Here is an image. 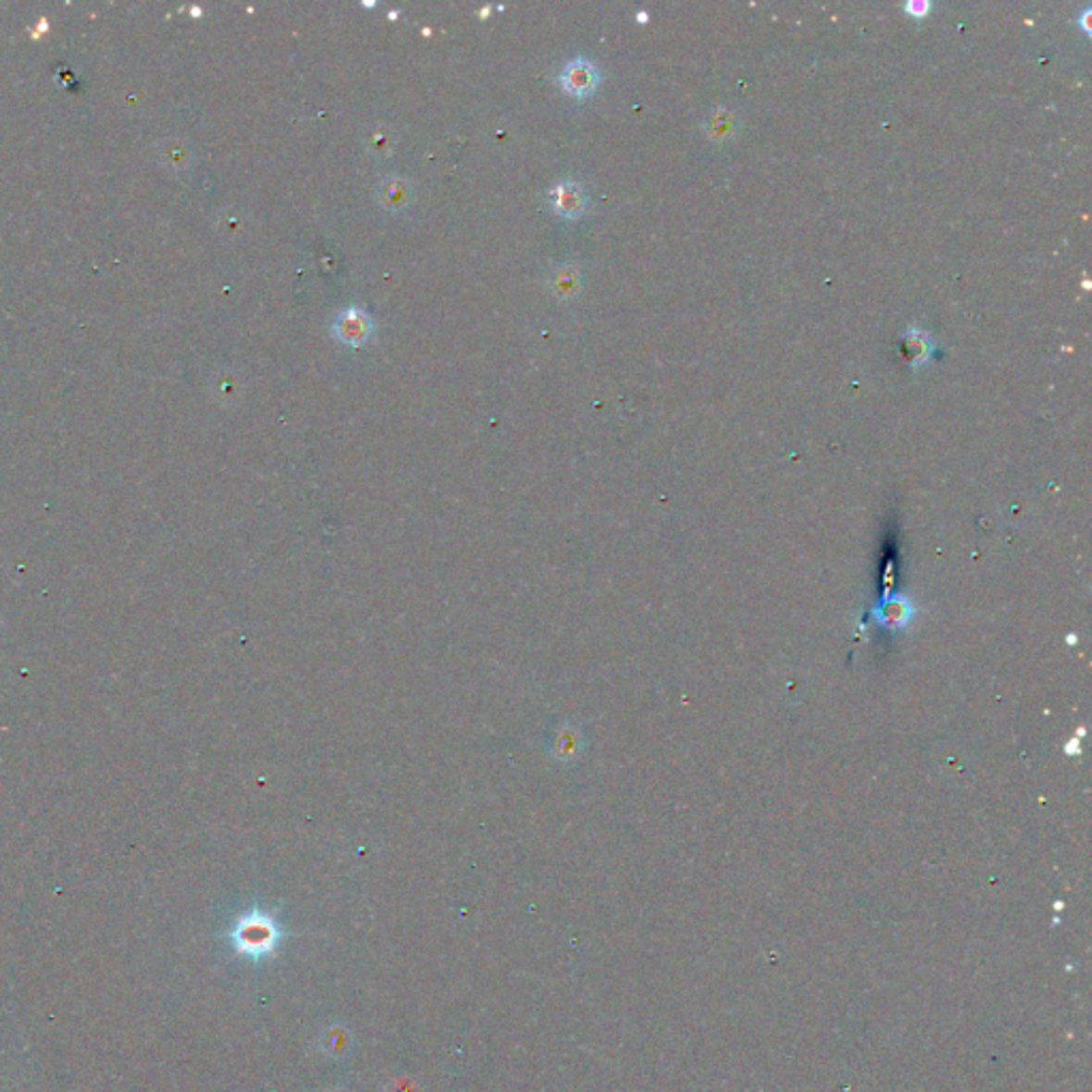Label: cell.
<instances>
[{"label":"cell","mask_w":1092,"mask_h":1092,"mask_svg":"<svg viewBox=\"0 0 1092 1092\" xmlns=\"http://www.w3.org/2000/svg\"><path fill=\"white\" fill-rule=\"evenodd\" d=\"M380 201H383L384 207H389V209L406 207V203L410 201V186H408L406 180H399V178L386 180L384 184L380 186Z\"/></svg>","instance_id":"cell-7"},{"label":"cell","mask_w":1092,"mask_h":1092,"mask_svg":"<svg viewBox=\"0 0 1092 1092\" xmlns=\"http://www.w3.org/2000/svg\"><path fill=\"white\" fill-rule=\"evenodd\" d=\"M553 207L563 218H579L587 209V196L576 182H559L553 190Z\"/></svg>","instance_id":"cell-4"},{"label":"cell","mask_w":1092,"mask_h":1092,"mask_svg":"<svg viewBox=\"0 0 1092 1092\" xmlns=\"http://www.w3.org/2000/svg\"><path fill=\"white\" fill-rule=\"evenodd\" d=\"M736 129H738L736 114H732V111L725 109V107L715 109L713 114L707 118V124H704V131H707L709 139H713V141H725V139L734 137Z\"/></svg>","instance_id":"cell-5"},{"label":"cell","mask_w":1092,"mask_h":1092,"mask_svg":"<svg viewBox=\"0 0 1092 1092\" xmlns=\"http://www.w3.org/2000/svg\"><path fill=\"white\" fill-rule=\"evenodd\" d=\"M553 288L561 297H572V295L579 291V271H576L574 267H563V270L555 273Z\"/></svg>","instance_id":"cell-8"},{"label":"cell","mask_w":1092,"mask_h":1092,"mask_svg":"<svg viewBox=\"0 0 1092 1092\" xmlns=\"http://www.w3.org/2000/svg\"><path fill=\"white\" fill-rule=\"evenodd\" d=\"M597 82H600V73H597V69L584 58L568 62L559 75L561 88L574 96L591 94L597 88Z\"/></svg>","instance_id":"cell-3"},{"label":"cell","mask_w":1092,"mask_h":1092,"mask_svg":"<svg viewBox=\"0 0 1092 1092\" xmlns=\"http://www.w3.org/2000/svg\"><path fill=\"white\" fill-rule=\"evenodd\" d=\"M333 329L340 342L350 344V346H361V344L371 340L373 320L363 312V309L348 308L337 314Z\"/></svg>","instance_id":"cell-2"},{"label":"cell","mask_w":1092,"mask_h":1092,"mask_svg":"<svg viewBox=\"0 0 1092 1092\" xmlns=\"http://www.w3.org/2000/svg\"><path fill=\"white\" fill-rule=\"evenodd\" d=\"M232 948L237 954L250 958H263L273 954L280 941V928L271 915L263 911H250L237 920L231 933Z\"/></svg>","instance_id":"cell-1"},{"label":"cell","mask_w":1092,"mask_h":1092,"mask_svg":"<svg viewBox=\"0 0 1092 1092\" xmlns=\"http://www.w3.org/2000/svg\"><path fill=\"white\" fill-rule=\"evenodd\" d=\"M905 11L911 13L913 18H924L926 13L930 11V5L926 0H911V3L905 5Z\"/></svg>","instance_id":"cell-10"},{"label":"cell","mask_w":1092,"mask_h":1092,"mask_svg":"<svg viewBox=\"0 0 1092 1092\" xmlns=\"http://www.w3.org/2000/svg\"><path fill=\"white\" fill-rule=\"evenodd\" d=\"M905 352H907V358L909 363L915 365H924L928 361L930 352H933V342H930L928 333L924 331L915 329V327H909L907 333H905Z\"/></svg>","instance_id":"cell-6"},{"label":"cell","mask_w":1092,"mask_h":1092,"mask_svg":"<svg viewBox=\"0 0 1092 1092\" xmlns=\"http://www.w3.org/2000/svg\"><path fill=\"white\" fill-rule=\"evenodd\" d=\"M391 145H393V137L386 135V131H378L371 135V147L376 150L378 154H389L391 152Z\"/></svg>","instance_id":"cell-9"},{"label":"cell","mask_w":1092,"mask_h":1092,"mask_svg":"<svg viewBox=\"0 0 1092 1092\" xmlns=\"http://www.w3.org/2000/svg\"><path fill=\"white\" fill-rule=\"evenodd\" d=\"M1088 19H1090V9H1086V11H1084V16H1082V18H1080V22H1082V26H1084V31H1086V32H1090V24H1088Z\"/></svg>","instance_id":"cell-11"}]
</instances>
